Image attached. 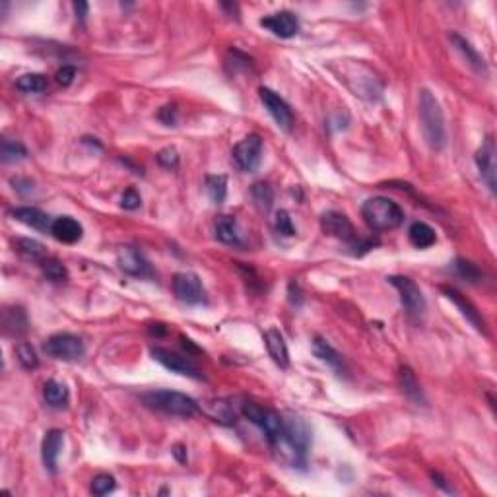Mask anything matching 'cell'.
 Segmentation results:
<instances>
[{
	"instance_id": "1",
	"label": "cell",
	"mask_w": 497,
	"mask_h": 497,
	"mask_svg": "<svg viewBox=\"0 0 497 497\" xmlns=\"http://www.w3.org/2000/svg\"><path fill=\"white\" fill-rule=\"evenodd\" d=\"M419 127L427 146L435 152L445 148L447 144V128H445V115L439 101L429 90L419 92Z\"/></svg>"
},
{
	"instance_id": "2",
	"label": "cell",
	"mask_w": 497,
	"mask_h": 497,
	"mask_svg": "<svg viewBox=\"0 0 497 497\" xmlns=\"http://www.w3.org/2000/svg\"><path fill=\"white\" fill-rule=\"evenodd\" d=\"M362 216L365 224L373 231H391L402 226L404 221V210L397 202L384 197H373L365 200L362 206Z\"/></svg>"
},
{
	"instance_id": "3",
	"label": "cell",
	"mask_w": 497,
	"mask_h": 497,
	"mask_svg": "<svg viewBox=\"0 0 497 497\" xmlns=\"http://www.w3.org/2000/svg\"><path fill=\"white\" fill-rule=\"evenodd\" d=\"M142 402L152 410L164 412L167 416H179V418H191L199 412V402L189 394L177 391H150L142 394Z\"/></svg>"
},
{
	"instance_id": "4",
	"label": "cell",
	"mask_w": 497,
	"mask_h": 497,
	"mask_svg": "<svg viewBox=\"0 0 497 497\" xmlns=\"http://www.w3.org/2000/svg\"><path fill=\"white\" fill-rule=\"evenodd\" d=\"M276 445H286L291 453V462L293 464H305V455L311 445V427L305 419L301 418H286L284 419V434L276 441Z\"/></svg>"
},
{
	"instance_id": "5",
	"label": "cell",
	"mask_w": 497,
	"mask_h": 497,
	"mask_svg": "<svg viewBox=\"0 0 497 497\" xmlns=\"http://www.w3.org/2000/svg\"><path fill=\"white\" fill-rule=\"evenodd\" d=\"M241 412L251 424H255V426L266 435V439H268L272 445H274L276 441H280V437L284 434V418H282L280 414H276L274 410H268V408H264V406L261 404H256V402H245Z\"/></svg>"
},
{
	"instance_id": "6",
	"label": "cell",
	"mask_w": 497,
	"mask_h": 497,
	"mask_svg": "<svg viewBox=\"0 0 497 497\" xmlns=\"http://www.w3.org/2000/svg\"><path fill=\"white\" fill-rule=\"evenodd\" d=\"M43 350L47 355L63 362H76L85 352L84 340L70 333H58L53 334L49 340L43 344Z\"/></svg>"
},
{
	"instance_id": "7",
	"label": "cell",
	"mask_w": 497,
	"mask_h": 497,
	"mask_svg": "<svg viewBox=\"0 0 497 497\" xmlns=\"http://www.w3.org/2000/svg\"><path fill=\"white\" fill-rule=\"evenodd\" d=\"M234 159L237 167L245 173H253L258 169L263 162V140L258 135H248L241 142L235 144Z\"/></svg>"
},
{
	"instance_id": "8",
	"label": "cell",
	"mask_w": 497,
	"mask_h": 497,
	"mask_svg": "<svg viewBox=\"0 0 497 497\" xmlns=\"http://www.w3.org/2000/svg\"><path fill=\"white\" fill-rule=\"evenodd\" d=\"M173 293L179 301L189 303V305H199L206 301V291L194 272H179L173 276Z\"/></svg>"
},
{
	"instance_id": "9",
	"label": "cell",
	"mask_w": 497,
	"mask_h": 497,
	"mask_svg": "<svg viewBox=\"0 0 497 497\" xmlns=\"http://www.w3.org/2000/svg\"><path fill=\"white\" fill-rule=\"evenodd\" d=\"M400 293V301L410 315H424L426 311V298L419 290V286L408 276H389L387 278Z\"/></svg>"
},
{
	"instance_id": "10",
	"label": "cell",
	"mask_w": 497,
	"mask_h": 497,
	"mask_svg": "<svg viewBox=\"0 0 497 497\" xmlns=\"http://www.w3.org/2000/svg\"><path fill=\"white\" fill-rule=\"evenodd\" d=\"M152 357L157 363H162L165 370L173 371L177 375L191 377V379H202V371L199 370V365L192 362L189 355H181L177 352H171L165 348H152Z\"/></svg>"
},
{
	"instance_id": "11",
	"label": "cell",
	"mask_w": 497,
	"mask_h": 497,
	"mask_svg": "<svg viewBox=\"0 0 497 497\" xmlns=\"http://www.w3.org/2000/svg\"><path fill=\"white\" fill-rule=\"evenodd\" d=\"M476 165L480 171V177L488 185L491 194H496V175H497V159H496V142L493 136H488L482 146L476 152Z\"/></svg>"
},
{
	"instance_id": "12",
	"label": "cell",
	"mask_w": 497,
	"mask_h": 497,
	"mask_svg": "<svg viewBox=\"0 0 497 497\" xmlns=\"http://www.w3.org/2000/svg\"><path fill=\"white\" fill-rule=\"evenodd\" d=\"M258 93H261V101H263L264 107H266L270 117L274 119V122H276L282 130L290 132L291 125H293V115H291L290 105H288L276 92H272L270 88H261Z\"/></svg>"
},
{
	"instance_id": "13",
	"label": "cell",
	"mask_w": 497,
	"mask_h": 497,
	"mask_svg": "<svg viewBox=\"0 0 497 497\" xmlns=\"http://www.w3.org/2000/svg\"><path fill=\"white\" fill-rule=\"evenodd\" d=\"M320 228L330 237L342 239V241H355V229L352 226V221L348 220L346 214L338 212V210H328L323 214L320 218Z\"/></svg>"
},
{
	"instance_id": "14",
	"label": "cell",
	"mask_w": 497,
	"mask_h": 497,
	"mask_svg": "<svg viewBox=\"0 0 497 497\" xmlns=\"http://www.w3.org/2000/svg\"><path fill=\"white\" fill-rule=\"evenodd\" d=\"M261 26L264 29H268L270 33H274L276 37H282V39H290V37L299 33L298 16L290 12V10H282V12H276V14L266 16V18L261 20Z\"/></svg>"
},
{
	"instance_id": "15",
	"label": "cell",
	"mask_w": 497,
	"mask_h": 497,
	"mask_svg": "<svg viewBox=\"0 0 497 497\" xmlns=\"http://www.w3.org/2000/svg\"><path fill=\"white\" fill-rule=\"evenodd\" d=\"M117 263H119V268L122 272H127L128 276L142 278L152 274V268H150V263L144 258V255L138 251V248L130 247V245H125V247L119 248L117 253Z\"/></svg>"
},
{
	"instance_id": "16",
	"label": "cell",
	"mask_w": 497,
	"mask_h": 497,
	"mask_svg": "<svg viewBox=\"0 0 497 497\" xmlns=\"http://www.w3.org/2000/svg\"><path fill=\"white\" fill-rule=\"evenodd\" d=\"M441 291L447 295L449 301H453V303H455L456 309L461 311L462 317L469 320L470 325L476 328L478 333L486 334V320L482 319V315H480V311L476 309V305H474L470 299H466V295H462L461 291L455 290V288H449V286H443Z\"/></svg>"
},
{
	"instance_id": "17",
	"label": "cell",
	"mask_w": 497,
	"mask_h": 497,
	"mask_svg": "<svg viewBox=\"0 0 497 497\" xmlns=\"http://www.w3.org/2000/svg\"><path fill=\"white\" fill-rule=\"evenodd\" d=\"M64 445V434L61 429H51L45 434V439H43L41 445V459L45 469L49 472H57L58 456H61V451H63Z\"/></svg>"
},
{
	"instance_id": "18",
	"label": "cell",
	"mask_w": 497,
	"mask_h": 497,
	"mask_svg": "<svg viewBox=\"0 0 497 497\" xmlns=\"http://www.w3.org/2000/svg\"><path fill=\"white\" fill-rule=\"evenodd\" d=\"M264 344H266L272 362L276 363L278 367L288 370L290 367V352H288V344H286L282 333L274 327L268 328L264 333Z\"/></svg>"
},
{
	"instance_id": "19",
	"label": "cell",
	"mask_w": 497,
	"mask_h": 497,
	"mask_svg": "<svg viewBox=\"0 0 497 497\" xmlns=\"http://www.w3.org/2000/svg\"><path fill=\"white\" fill-rule=\"evenodd\" d=\"M51 235L61 243H78L84 235V228L78 220H74L70 216H61L57 220L53 221V228H51Z\"/></svg>"
},
{
	"instance_id": "20",
	"label": "cell",
	"mask_w": 497,
	"mask_h": 497,
	"mask_svg": "<svg viewBox=\"0 0 497 497\" xmlns=\"http://www.w3.org/2000/svg\"><path fill=\"white\" fill-rule=\"evenodd\" d=\"M449 39H451V43L455 45L456 49L461 51V55L464 57V61L470 64V68H472V70L476 72V74H482V76H488V64H486V58L478 53L476 47H472V43H470L469 39H464V37L455 33V31L449 36Z\"/></svg>"
},
{
	"instance_id": "21",
	"label": "cell",
	"mask_w": 497,
	"mask_h": 497,
	"mask_svg": "<svg viewBox=\"0 0 497 497\" xmlns=\"http://www.w3.org/2000/svg\"><path fill=\"white\" fill-rule=\"evenodd\" d=\"M199 408L212 422H218L221 426H234L235 422H237V414H235L234 406L229 404V400H224V398L206 400V402L199 404Z\"/></svg>"
},
{
	"instance_id": "22",
	"label": "cell",
	"mask_w": 497,
	"mask_h": 497,
	"mask_svg": "<svg viewBox=\"0 0 497 497\" xmlns=\"http://www.w3.org/2000/svg\"><path fill=\"white\" fill-rule=\"evenodd\" d=\"M12 216H14L18 221H21V224H26L28 228H33L37 229V231H51V228H53V221H55V220H51L49 214L43 212V210L33 206L14 208V210H12Z\"/></svg>"
},
{
	"instance_id": "23",
	"label": "cell",
	"mask_w": 497,
	"mask_h": 497,
	"mask_svg": "<svg viewBox=\"0 0 497 497\" xmlns=\"http://www.w3.org/2000/svg\"><path fill=\"white\" fill-rule=\"evenodd\" d=\"M216 237L226 245H241V229L234 216H220L214 224Z\"/></svg>"
},
{
	"instance_id": "24",
	"label": "cell",
	"mask_w": 497,
	"mask_h": 497,
	"mask_svg": "<svg viewBox=\"0 0 497 497\" xmlns=\"http://www.w3.org/2000/svg\"><path fill=\"white\" fill-rule=\"evenodd\" d=\"M398 383H400L402 392H404L410 400H414L418 406H426L424 391H422V387H419V383L416 381V375H414V371L410 370V367H406V365L400 367V371H398Z\"/></svg>"
},
{
	"instance_id": "25",
	"label": "cell",
	"mask_w": 497,
	"mask_h": 497,
	"mask_svg": "<svg viewBox=\"0 0 497 497\" xmlns=\"http://www.w3.org/2000/svg\"><path fill=\"white\" fill-rule=\"evenodd\" d=\"M313 354L317 355L323 363L330 365L334 371L340 373V371L344 370V360H342V355L338 354L325 338H320V336H317V338L313 340Z\"/></svg>"
},
{
	"instance_id": "26",
	"label": "cell",
	"mask_w": 497,
	"mask_h": 497,
	"mask_svg": "<svg viewBox=\"0 0 497 497\" xmlns=\"http://www.w3.org/2000/svg\"><path fill=\"white\" fill-rule=\"evenodd\" d=\"M408 237H410V243L414 247L418 248H427L435 245L437 241V234L431 226H427L426 221H414L410 229H408Z\"/></svg>"
},
{
	"instance_id": "27",
	"label": "cell",
	"mask_w": 497,
	"mask_h": 497,
	"mask_svg": "<svg viewBox=\"0 0 497 497\" xmlns=\"http://www.w3.org/2000/svg\"><path fill=\"white\" fill-rule=\"evenodd\" d=\"M43 397H45V402L51 406V408H64L68 404V389L66 384L58 383L55 379H51L43 387Z\"/></svg>"
},
{
	"instance_id": "28",
	"label": "cell",
	"mask_w": 497,
	"mask_h": 497,
	"mask_svg": "<svg viewBox=\"0 0 497 497\" xmlns=\"http://www.w3.org/2000/svg\"><path fill=\"white\" fill-rule=\"evenodd\" d=\"M4 330L6 334L18 336L28 330V315L20 307H12L4 311Z\"/></svg>"
},
{
	"instance_id": "29",
	"label": "cell",
	"mask_w": 497,
	"mask_h": 497,
	"mask_svg": "<svg viewBox=\"0 0 497 497\" xmlns=\"http://www.w3.org/2000/svg\"><path fill=\"white\" fill-rule=\"evenodd\" d=\"M208 199L214 204H221L228 197V177L226 175H208L206 177Z\"/></svg>"
},
{
	"instance_id": "30",
	"label": "cell",
	"mask_w": 497,
	"mask_h": 497,
	"mask_svg": "<svg viewBox=\"0 0 497 497\" xmlns=\"http://www.w3.org/2000/svg\"><path fill=\"white\" fill-rule=\"evenodd\" d=\"M16 88L23 93H41L47 90V78L43 74H23L16 80Z\"/></svg>"
},
{
	"instance_id": "31",
	"label": "cell",
	"mask_w": 497,
	"mask_h": 497,
	"mask_svg": "<svg viewBox=\"0 0 497 497\" xmlns=\"http://www.w3.org/2000/svg\"><path fill=\"white\" fill-rule=\"evenodd\" d=\"M251 197L255 200L256 208L261 212H268L272 208V202H274V191L268 183H255L251 187Z\"/></svg>"
},
{
	"instance_id": "32",
	"label": "cell",
	"mask_w": 497,
	"mask_h": 497,
	"mask_svg": "<svg viewBox=\"0 0 497 497\" xmlns=\"http://www.w3.org/2000/svg\"><path fill=\"white\" fill-rule=\"evenodd\" d=\"M16 248H18V253H20L21 256H26V258H31V261H45L47 258V251H45V247H43L41 243L36 241V239H28V237H23V239H18L16 241Z\"/></svg>"
},
{
	"instance_id": "33",
	"label": "cell",
	"mask_w": 497,
	"mask_h": 497,
	"mask_svg": "<svg viewBox=\"0 0 497 497\" xmlns=\"http://www.w3.org/2000/svg\"><path fill=\"white\" fill-rule=\"evenodd\" d=\"M2 162L4 164H16V162H21L28 157V150L21 142H16V140H2Z\"/></svg>"
},
{
	"instance_id": "34",
	"label": "cell",
	"mask_w": 497,
	"mask_h": 497,
	"mask_svg": "<svg viewBox=\"0 0 497 497\" xmlns=\"http://www.w3.org/2000/svg\"><path fill=\"white\" fill-rule=\"evenodd\" d=\"M41 270L51 282H64V280H68V270H66V266L58 258H49L47 256L45 261H41Z\"/></svg>"
},
{
	"instance_id": "35",
	"label": "cell",
	"mask_w": 497,
	"mask_h": 497,
	"mask_svg": "<svg viewBox=\"0 0 497 497\" xmlns=\"http://www.w3.org/2000/svg\"><path fill=\"white\" fill-rule=\"evenodd\" d=\"M16 355H18V362L21 363L23 370L31 371L39 365V357H37L36 348L31 344H28V342H20L16 346Z\"/></svg>"
},
{
	"instance_id": "36",
	"label": "cell",
	"mask_w": 497,
	"mask_h": 497,
	"mask_svg": "<svg viewBox=\"0 0 497 497\" xmlns=\"http://www.w3.org/2000/svg\"><path fill=\"white\" fill-rule=\"evenodd\" d=\"M455 270H456V274H459L462 280H466V282H470V284H478V282H480V280L483 278L482 270L478 268L474 263L464 261V258H456Z\"/></svg>"
},
{
	"instance_id": "37",
	"label": "cell",
	"mask_w": 497,
	"mask_h": 497,
	"mask_svg": "<svg viewBox=\"0 0 497 497\" xmlns=\"http://www.w3.org/2000/svg\"><path fill=\"white\" fill-rule=\"evenodd\" d=\"M117 488V482L111 474H98L92 480V493L93 496H107Z\"/></svg>"
},
{
	"instance_id": "38",
	"label": "cell",
	"mask_w": 497,
	"mask_h": 497,
	"mask_svg": "<svg viewBox=\"0 0 497 497\" xmlns=\"http://www.w3.org/2000/svg\"><path fill=\"white\" fill-rule=\"evenodd\" d=\"M274 226H276L278 234L286 235V237H291V235H295V228H293V221H291L290 214L286 212V210H280V212L276 214V218H274Z\"/></svg>"
},
{
	"instance_id": "39",
	"label": "cell",
	"mask_w": 497,
	"mask_h": 497,
	"mask_svg": "<svg viewBox=\"0 0 497 497\" xmlns=\"http://www.w3.org/2000/svg\"><path fill=\"white\" fill-rule=\"evenodd\" d=\"M157 162L167 169H175L179 165V152L175 148H164L157 154Z\"/></svg>"
},
{
	"instance_id": "40",
	"label": "cell",
	"mask_w": 497,
	"mask_h": 497,
	"mask_svg": "<svg viewBox=\"0 0 497 497\" xmlns=\"http://www.w3.org/2000/svg\"><path fill=\"white\" fill-rule=\"evenodd\" d=\"M140 204H142V199H140V194H138L136 189H128V191H125L121 200V206L125 208V210H136Z\"/></svg>"
},
{
	"instance_id": "41",
	"label": "cell",
	"mask_w": 497,
	"mask_h": 497,
	"mask_svg": "<svg viewBox=\"0 0 497 497\" xmlns=\"http://www.w3.org/2000/svg\"><path fill=\"white\" fill-rule=\"evenodd\" d=\"M57 82L61 85H70L72 80L76 78V68L74 66H70V64H64L63 68H58L57 70Z\"/></svg>"
},
{
	"instance_id": "42",
	"label": "cell",
	"mask_w": 497,
	"mask_h": 497,
	"mask_svg": "<svg viewBox=\"0 0 497 497\" xmlns=\"http://www.w3.org/2000/svg\"><path fill=\"white\" fill-rule=\"evenodd\" d=\"M157 117H159V121L165 122L167 127H175V122H177V109H175L173 105L162 107V109H159V113H157Z\"/></svg>"
},
{
	"instance_id": "43",
	"label": "cell",
	"mask_w": 497,
	"mask_h": 497,
	"mask_svg": "<svg viewBox=\"0 0 497 497\" xmlns=\"http://www.w3.org/2000/svg\"><path fill=\"white\" fill-rule=\"evenodd\" d=\"M10 185L14 187V191H18L20 194H29V192H33V181H31V179L12 177L10 179Z\"/></svg>"
},
{
	"instance_id": "44",
	"label": "cell",
	"mask_w": 497,
	"mask_h": 497,
	"mask_svg": "<svg viewBox=\"0 0 497 497\" xmlns=\"http://www.w3.org/2000/svg\"><path fill=\"white\" fill-rule=\"evenodd\" d=\"M171 453H173V456L177 459L181 464H185L187 462V447L185 445H181V443H177V445H173V449H171Z\"/></svg>"
},
{
	"instance_id": "45",
	"label": "cell",
	"mask_w": 497,
	"mask_h": 497,
	"mask_svg": "<svg viewBox=\"0 0 497 497\" xmlns=\"http://www.w3.org/2000/svg\"><path fill=\"white\" fill-rule=\"evenodd\" d=\"M74 10H76V16H78L80 20H84L85 16H88L90 6H88L85 2H74Z\"/></svg>"
},
{
	"instance_id": "46",
	"label": "cell",
	"mask_w": 497,
	"mask_h": 497,
	"mask_svg": "<svg viewBox=\"0 0 497 497\" xmlns=\"http://www.w3.org/2000/svg\"><path fill=\"white\" fill-rule=\"evenodd\" d=\"M431 478H434V482L437 483V486H441V488H443L445 491H453V488H451V486H447V483H445V480H443L439 474H431Z\"/></svg>"
},
{
	"instance_id": "47",
	"label": "cell",
	"mask_w": 497,
	"mask_h": 497,
	"mask_svg": "<svg viewBox=\"0 0 497 497\" xmlns=\"http://www.w3.org/2000/svg\"><path fill=\"white\" fill-rule=\"evenodd\" d=\"M162 327H164V325H152V327H150V333L156 334V336H164L165 328H162Z\"/></svg>"
}]
</instances>
